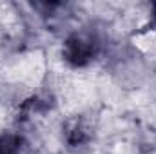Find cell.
Listing matches in <instances>:
<instances>
[{
    "mask_svg": "<svg viewBox=\"0 0 156 154\" xmlns=\"http://www.w3.org/2000/svg\"><path fill=\"white\" fill-rule=\"evenodd\" d=\"M0 154H33L31 143L18 132L0 134Z\"/></svg>",
    "mask_w": 156,
    "mask_h": 154,
    "instance_id": "obj_2",
    "label": "cell"
},
{
    "mask_svg": "<svg viewBox=\"0 0 156 154\" xmlns=\"http://www.w3.org/2000/svg\"><path fill=\"white\" fill-rule=\"evenodd\" d=\"M102 44L94 33L75 31L71 33L62 45V58L73 69H83L91 65L100 54Z\"/></svg>",
    "mask_w": 156,
    "mask_h": 154,
    "instance_id": "obj_1",
    "label": "cell"
},
{
    "mask_svg": "<svg viewBox=\"0 0 156 154\" xmlns=\"http://www.w3.org/2000/svg\"><path fill=\"white\" fill-rule=\"evenodd\" d=\"M153 20H154V24H156V2L153 4Z\"/></svg>",
    "mask_w": 156,
    "mask_h": 154,
    "instance_id": "obj_4",
    "label": "cell"
},
{
    "mask_svg": "<svg viewBox=\"0 0 156 154\" xmlns=\"http://www.w3.org/2000/svg\"><path fill=\"white\" fill-rule=\"evenodd\" d=\"M87 142V132L82 125H73L69 131H67V143L73 145V147H80Z\"/></svg>",
    "mask_w": 156,
    "mask_h": 154,
    "instance_id": "obj_3",
    "label": "cell"
}]
</instances>
